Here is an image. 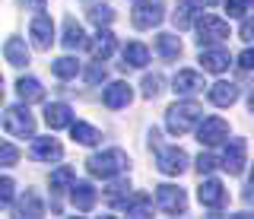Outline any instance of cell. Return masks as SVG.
Listing matches in <instances>:
<instances>
[{
  "instance_id": "20",
  "label": "cell",
  "mask_w": 254,
  "mask_h": 219,
  "mask_svg": "<svg viewBox=\"0 0 254 219\" xmlns=\"http://www.w3.org/2000/svg\"><path fill=\"white\" fill-rule=\"evenodd\" d=\"M121 70H127V67H146L149 64V51H146V45H140V42H130L127 48L121 51Z\"/></svg>"
},
{
  "instance_id": "28",
  "label": "cell",
  "mask_w": 254,
  "mask_h": 219,
  "mask_svg": "<svg viewBox=\"0 0 254 219\" xmlns=\"http://www.w3.org/2000/svg\"><path fill=\"white\" fill-rule=\"evenodd\" d=\"M51 70H54V76H61V80H70V76L79 73V60H73V57H58L51 64Z\"/></svg>"
},
{
  "instance_id": "22",
  "label": "cell",
  "mask_w": 254,
  "mask_h": 219,
  "mask_svg": "<svg viewBox=\"0 0 254 219\" xmlns=\"http://www.w3.org/2000/svg\"><path fill=\"white\" fill-rule=\"evenodd\" d=\"M115 35H111L108 32V29H102L99 26V35H95L92 38V45H89V48H92V54H95V60H105V57H111V54H115Z\"/></svg>"
},
{
  "instance_id": "43",
  "label": "cell",
  "mask_w": 254,
  "mask_h": 219,
  "mask_svg": "<svg viewBox=\"0 0 254 219\" xmlns=\"http://www.w3.org/2000/svg\"><path fill=\"white\" fill-rule=\"evenodd\" d=\"M0 86H3V76H0Z\"/></svg>"
},
{
  "instance_id": "31",
  "label": "cell",
  "mask_w": 254,
  "mask_h": 219,
  "mask_svg": "<svg viewBox=\"0 0 254 219\" xmlns=\"http://www.w3.org/2000/svg\"><path fill=\"white\" fill-rule=\"evenodd\" d=\"M73 178H76V175H73V168H70V165H61V168L51 175V191H54V194H61L64 187L73 184Z\"/></svg>"
},
{
  "instance_id": "29",
  "label": "cell",
  "mask_w": 254,
  "mask_h": 219,
  "mask_svg": "<svg viewBox=\"0 0 254 219\" xmlns=\"http://www.w3.org/2000/svg\"><path fill=\"white\" fill-rule=\"evenodd\" d=\"M127 194H130V181H124V178H121V181H115L105 191V200L111 203V207H121V203L127 200Z\"/></svg>"
},
{
  "instance_id": "17",
  "label": "cell",
  "mask_w": 254,
  "mask_h": 219,
  "mask_svg": "<svg viewBox=\"0 0 254 219\" xmlns=\"http://www.w3.org/2000/svg\"><path fill=\"white\" fill-rule=\"evenodd\" d=\"M130 99H133V92H130V86H127V83H111L108 89H105V96H102L105 108H127V105H130Z\"/></svg>"
},
{
  "instance_id": "24",
  "label": "cell",
  "mask_w": 254,
  "mask_h": 219,
  "mask_svg": "<svg viewBox=\"0 0 254 219\" xmlns=\"http://www.w3.org/2000/svg\"><path fill=\"white\" fill-rule=\"evenodd\" d=\"M67 127H70V134H73V140H76V143H83V146H95L102 140L99 130L89 127V124H83V121H70Z\"/></svg>"
},
{
  "instance_id": "1",
  "label": "cell",
  "mask_w": 254,
  "mask_h": 219,
  "mask_svg": "<svg viewBox=\"0 0 254 219\" xmlns=\"http://www.w3.org/2000/svg\"><path fill=\"white\" fill-rule=\"evenodd\" d=\"M200 118H203L200 105H194V102H175L169 111H165V127H169V134L181 137V134H188L190 127H197Z\"/></svg>"
},
{
  "instance_id": "12",
  "label": "cell",
  "mask_w": 254,
  "mask_h": 219,
  "mask_svg": "<svg viewBox=\"0 0 254 219\" xmlns=\"http://www.w3.org/2000/svg\"><path fill=\"white\" fill-rule=\"evenodd\" d=\"M95 187L89 181H76L73 178V184H70V200H73V207L79 210V213H89V210L95 207Z\"/></svg>"
},
{
  "instance_id": "11",
  "label": "cell",
  "mask_w": 254,
  "mask_h": 219,
  "mask_svg": "<svg viewBox=\"0 0 254 219\" xmlns=\"http://www.w3.org/2000/svg\"><path fill=\"white\" fill-rule=\"evenodd\" d=\"M29 32H32V42H35L38 51H48V48H51V42H54V22H51V16L38 13V16L32 19Z\"/></svg>"
},
{
  "instance_id": "19",
  "label": "cell",
  "mask_w": 254,
  "mask_h": 219,
  "mask_svg": "<svg viewBox=\"0 0 254 219\" xmlns=\"http://www.w3.org/2000/svg\"><path fill=\"white\" fill-rule=\"evenodd\" d=\"M200 64H203L206 73H222V70L232 64V57L222 48H206V51H200Z\"/></svg>"
},
{
  "instance_id": "14",
  "label": "cell",
  "mask_w": 254,
  "mask_h": 219,
  "mask_svg": "<svg viewBox=\"0 0 254 219\" xmlns=\"http://www.w3.org/2000/svg\"><path fill=\"white\" fill-rule=\"evenodd\" d=\"M70 121H73V108H70L67 102H51V105H45V124L51 130L67 127Z\"/></svg>"
},
{
  "instance_id": "41",
  "label": "cell",
  "mask_w": 254,
  "mask_h": 219,
  "mask_svg": "<svg viewBox=\"0 0 254 219\" xmlns=\"http://www.w3.org/2000/svg\"><path fill=\"white\" fill-rule=\"evenodd\" d=\"M26 3H29L35 13H45V3H48V0H26Z\"/></svg>"
},
{
  "instance_id": "15",
  "label": "cell",
  "mask_w": 254,
  "mask_h": 219,
  "mask_svg": "<svg viewBox=\"0 0 254 219\" xmlns=\"http://www.w3.org/2000/svg\"><path fill=\"white\" fill-rule=\"evenodd\" d=\"M172 86H175L178 96H194V92H203V76L197 70H178Z\"/></svg>"
},
{
  "instance_id": "25",
  "label": "cell",
  "mask_w": 254,
  "mask_h": 219,
  "mask_svg": "<svg viewBox=\"0 0 254 219\" xmlns=\"http://www.w3.org/2000/svg\"><path fill=\"white\" fill-rule=\"evenodd\" d=\"M16 92H19V99L26 102H38V99H45V89H42V83L38 80H32V76H22L19 83H16Z\"/></svg>"
},
{
  "instance_id": "32",
  "label": "cell",
  "mask_w": 254,
  "mask_h": 219,
  "mask_svg": "<svg viewBox=\"0 0 254 219\" xmlns=\"http://www.w3.org/2000/svg\"><path fill=\"white\" fill-rule=\"evenodd\" d=\"M89 19L95 22V26H108V22L115 19V10H111L108 3H92L89 6Z\"/></svg>"
},
{
  "instance_id": "34",
  "label": "cell",
  "mask_w": 254,
  "mask_h": 219,
  "mask_svg": "<svg viewBox=\"0 0 254 219\" xmlns=\"http://www.w3.org/2000/svg\"><path fill=\"white\" fill-rule=\"evenodd\" d=\"M19 162V150L6 140H0V165H16Z\"/></svg>"
},
{
  "instance_id": "36",
  "label": "cell",
  "mask_w": 254,
  "mask_h": 219,
  "mask_svg": "<svg viewBox=\"0 0 254 219\" xmlns=\"http://www.w3.org/2000/svg\"><path fill=\"white\" fill-rule=\"evenodd\" d=\"M13 191H16L13 178H0V210H3V207H10V203H13Z\"/></svg>"
},
{
  "instance_id": "6",
  "label": "cell",
  "mask_w": 254,
  "mask_h": 219,
  "mask_svg": "<svg viewBox=\"0 0 254 219\" xmlns=\"http://www.w3.org/2000/svg\"><path fill=\"white\" fill-rule=\"evenodd\" d=\"M245 165H248V143L245 140H229L226 150H222L219 168H226L229 175H242Z\"/></svg>"
},
{
  "instance_id": "9",
  "label": "cell",
  "mask_w": 254,
  "mask_h": 219,
  "mask_svg": "<svg viewBox=\"0 0 254 219\" xmlns=\"http://www.w3.org/2000/svg\"><path fill=\"white\" fill-rule=\"evenodd\" d=\"M200 130H197V140H200L203 146H219V143H226L229 140V124L222 121V118H200Z\"/></svg>"
},
{
  "instance_id": "21",
  "label": "cell",
  "mask_w": 254,
  "mask_h": 219,
  "mask_svg": "<svg viewBox=\"0 0 254 219\" xmlns=\"http://www.w3.org/2000/svg\"><path fill=\"white\" fill-rule=\"evenodd\" d=\"M121 210H124L127 216H146L149 210H153V197H149V194H143V191L127 194V200L121 203Z\"/></svg>"
},
{
  "instance_id": "27",
  "label": "cell",
  "mask_w": 254,
  "mask_h": 219,
  "mask_svg": "<svg viewBox=\"0 0 254 219\" xmlns=\"http://www.w3.org/2000/svg\"><path fill=\"white\" fill-rule=\"evenodd\" d=\"M64 45H67L70 51H79L86 45V35H83V26H79L76 19H67V26H64Z\"/></svg>"
},
{
  "instance_id": "5",
  "label": "cell",
  "mask_w": 254,
  "mask_h": 219,
  "mask_svg": "<svg viewBox=\"0 0 254 219\" xmlns=\"http://www.w3.org/2000/svg\"><path fill=\"white\" fill-rule=\"evenodd\" d=\"M3 127L10 130L13 137H32L35 134V118L29 114L26 105H13L3 111Z\"/></svg>"
},
{
  "instance_id": "3",
  "label": "cell",
  "mask_w": 254,
  "mask_h": 219,
  "mask_svg": "<svg viewBox=\"0 0 254 219\" xmlns=\"http://www.w3.org/2000/svg\"><path fill=\"white\" fill-rule=\"evenodd\" d=\"M197 26V38H200V45H213V42H222V38H229V22L213 16V13H200V16L194 19Z\"/></svg>"
},
{
  "instance_id": "13",
  "label": "cell",
  "mask_w": 254,
  "mask_h": 219,
  "mask_svg": "<svg viewBox=\"0 0 254 219\" xmlns=\"http://www.w3.org/2000/svg\"><path fill=\"white\" fill-rule=\"evenodd\" d=\"M29 156L35 162H58L61 156H64V146L58 143V140H51V137H42V140H35V143H32Z\"/></svg>"
},
{
  "instance_id": "40",
  "label": "cell",
  "mask_w": 254,
  "mask_h": 219,
  "mask_svg": "<svg viewBox=\"0 0 254 219\" xmlns=\"http://www.w3.org/2000/svg\"><path fill=\"white\" fill-rule=\"evenodd\" d=\"M251 32H254V29H251V19L245 16V22H242V42H251Z\"/></svg>"
},
{
  "instance_id": "37",
  "label": "cell",
  "mask_w": 254,
  "mask_h": 219,
  "mask_svg": "<svg viewBox=\"0 0 254 219\" xmlns=\"http://www.w3.org/2000/svg\"><path fill=\"white\" fill-rule=\"evenodd\" d=\"M216 165H219L216 156H210V153H200V156H197V171H200V175H210Z\"/></svg>"
},
{
  "instance_id": "42",
  "label": "cell",
  "mask_w": 254,
  "mask_h": 219,
  "mask_svg": "<svg viewBox=\"0 0 254 219\" xmlns=\"http://www.w3.org/2000/svg\"><path fill=\"white\" fill-rule=\"evenodd\" d=\"M203 3H219V0H203Z\"/></svg>"
},
{
  "instance_id": "8",
  "label": "cell",
  "mask_w": 254,
  "mask_h": 219,
  "mask_svg": "<svg viewBox=\"0 0 254 219\" xmlns=\"http://www.w3.org/2000/svg\"><path fill=\"white\" fill-rule=\"evenodd\" d=\"M156 207L162 210V213H185V207H188V197H185V191L181 187H175V184H162V187H156Z\"/></svg>"
},
{
  "instance_id": "33",
  "label": "cell",
  "mask_w": 254,
  "mask_h": 219,
  "mask_svg": "<svg viewBox=\"0 0 254 219\" xmlns=\"http://www.w3.org/2000/svg\"><path fill=\"white\" fill-rule=\"evenodd\" d=\"M159 92H162V76H159V73H146V76H143V96L156 99Z\"/></svg>"
},
{
  "instance_id": "2",
  "label": "cell",
  "mask_w": 254,
  "mask_h": 219,
  "mask_svg": "<svg viewBox=\"0 0 254 219\" xmlns=\"http://www.w3.org/2000/svg\"><path fill=\"white\" fill-rule=\"evenodd\" d=\"M127 165H130V159H127L124 150H105V153H95L86 159V168L95 178H115L121 171H127Z\"/></svg>"
},
{
  "instance_id": "16",
  "label": "cell",
  "mask_w": 254,
  "mask_h": 219,
  "mask_svg": "<svg viewBox=\"0 0 254 219\" xmlns=\"http://www.w3.org/2000/svg\"><path fill=\"white\" fill-rule=\"evenodd\" d=\"M203 13V0H178V6H175V26L178 29H188L194 26V19Z\"/></svg>"
},
{
  "instance_id": "35",
  "label": "cell",
  "mask_w": 254,
  "mask_h": 219,
  "mask_svg": "<svg viewBox=\"0 0 254 219\" xmlns=\"http://www.w3.org/2000/svg\"><path fill=\"white\" fill-rule=\"evenodd\" d=\"M248 6H251V0H226L229 16H235V19H245V16H248Z\"/></svg>"
},
{
  "instance_id": "23",
  "label": "cell",
  "mask_w": 254,
  "mask_h": 219,
  "mask_svg": "<svg viewBox=\"0 0 254 219\" xmlns=\"http://www.w3.org/2000/svg\"><path fill=\"white\" fill-rule=\"evenodd\" d=\"M3 54H6V60H10L13 67H26L29 64V48H26V42H22V38H6Z\"/></svg>"
},
{
  "instance_id": "18",
  "label": "cell",
  "mask_w": 254,
  "mask_h": 219,
  "mask_svg": "<svg viewBox=\"0 0 254 219\" xmlns=\"http://www.w3.org/2000/svg\"><path fill=\"white\" fill-rule=\"evenodd\" d=\"M210 102H213V105H219V108L235 105V102H238V86L219 80L216 86H210Z\"/></svg>"
},
{
  "instance_id": "4",
  "label": "cell",
  "mask_w": 254,
  "mask_h": 219,
  "mask_svg": "<svg viewBox=\"0 0 254 219\" xmlns=\"http://www.w3.org/2000/svg\"><path fill=\"white\" fill-rule=\"evenodd\" d=\"M162 19H165L162 0H137V3H133V16H130V22H133L137 29H153V26H159Z\"/></svg>"
},
{
  "instance_id": "38",
  "label": "cell",
  "mask_w": 254,
  "mask_h": 219,
  "mask_svg": "<svg viewBox=\"0 0 254 219\" xmlns=\"http://www.w3.org/2000/svg\"><path fill=\"white\" fill-rule=\"evenodd\" d=\"M108 76V70H105V64H92L89 70H86V83H102Z\"/></svg>"
},
{
  "instance_id": "26",
  "label": "cell",
  "mask_w": 254,
  "mask_h": 219,
  "mask_svg": "<svg viewBox=\"0 0 254 219\" xmlns=\"http://www.w3.org/2000/svg\"><path fill=\"white\" fill-rule=\"evenodd\" d=\"M156 51L162 54L165 60H178V57H181V42H178V38H175V35L162 32V35L156 38Z\"/></svg>"
},
{
  "instance_id": "30",
  "label": "cell",
  "mask_w": 254,
  "mask_h": 219,
  "mask_svg": "<svg viewBox=\"0 0 254 219\" xmlns=\"http://www.w3.org/2000/svg\"><path fill=\"white\" fill-rule=\"evenodd\" d=\"M19 213H22V216H42L45 207H42V200H38L32 191H26V194L19 197Z\"/></svg>"
},
{
  "instance_id": "7",
  "label": "cell",
  "mask_w": 254,
  "mask_h": 219,
  "mask_svg": "<svg viewBox=\"0 0 254 219\" xmlns=\"http://www.w3.org/2000/svg\"><path fill=\"white\" fill-rule=\"evenodd\" d=\"M156 168L162 171V175H181V171L188 168V153L178 150V146H159Z\"/></svg>"
},
{
  "instance_id": "10",
  "label": "cell",
  "mask_w": 254,
  "mask_h": 219,
  "mask_svg": "<svg viewBox=\"0 0 254 219\" xmlns=\"http://www.w3.org/2000/svg\"><path fill=\"white\" fill-rule=\"evenodd\" d=\"M197 197H200L203 207L210 210H222L229 200L226 187H222V181H216V178H206V181H200V187H197Z\"/></svg>"
},
{
  "instance_id": "39",
  "label": "cell",
  "mask_w": 254,
  "mask_h": 219,
  "mask_svg": "<svg viewBox=\"0 0 254 219\" xmlns=\"http://www.w3.org/2000/svg\"><path fill=\"white\" fill-rule=\"evenodd\" d=\"M238 67H242V70H251V67H254V51H251V48L242 51V57H238Z\"/></svg>"
}]
</instances>
